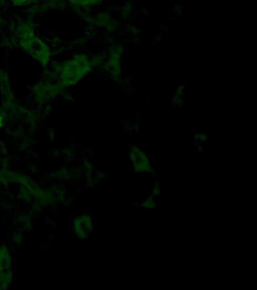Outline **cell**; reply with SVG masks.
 Wrapping results in <instances>:
<instances>
[{
    "mask_svg": "<svg viewBox=\"0 0 257 290\" xmlns=\"http://www.w3.org/2000/svg\"><path fill=\"white\" fill-rule=\"evenodd\" d=\"M129 159L133 165L134 169L136 172L150 173L152 170L148 157L139 147H134L131 149L129 151Z\"/></svg>",
    "mask_w": 257,
    "mask_h": 290,
    "instance_id": "1",
    "label": "cell"
},
{
    "mask_svg": "<svg viewBox=\"0 0 257 290\" xmlns=\"http://www.w3.org/2000/svg\"><path fill=\"white\" fill-rule=\"evenodd\" d=\"M143 206L151 209V208L155 207V203L153 202L151 198H149V199H146V200L143 202Z\"/></svg>",
    "mask_w": 257,
    "mask_h": 290,
    "instance_id": "2",
    "label": "cell"
}]
</instances>
